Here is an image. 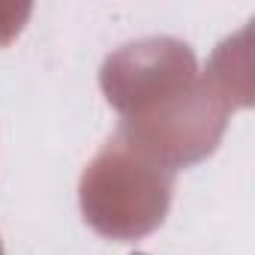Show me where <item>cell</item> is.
<instances>
[{
	"mask_svg": "<svg viewBox=\"0 0 255 255\" xmlns=\"http://www.w3.org/2000/svg\"><path fill=\"white\" fill-rule=\"evenodd\" d=\"M135 255H141V252H135Z\"/></svg>",
	"mask_w": 255,
	"mask_h": 255,
	"instance_id": "cell-1",
	"label": "cell"
}]
</instances>
